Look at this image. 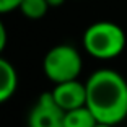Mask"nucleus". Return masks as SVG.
I'll list each match as a JSON object with an SVG mask.
<instances>
[{"instance_id":"nucleus-9","label":"nucleus","mask_w":127,"mask_h":127,"mask_svg":"<svg viewBox=\"0 0 127 127\" xmlns=\"http://www.w3.org/2000/svg\"><path fill=\"white\" fill-rule=\"evenodd\" d=\"M21 0H0V15L2 13H10V11L20 8Z\"/></svg>"},{"instance_id":"nucleus-6","label":"nucleus","mask_w":127,"mask_h":127,"mask_svg":"<svg viewBox=\"0 0 127 127\" xmlns=\"http://www.w3.org/2000/svg\"><path fill=\"white\" fill-rule=\"evenodd\" d=\"M18 86V75L15 67L0 56V103H5L13 96Z\"/></svg>"},{"instance_id":"nucleus-7","label":"nucleus","mask_w":127,"mask_h":127,"mask_svg":"<svg viewBox=\"0 0 127 127\" xmlns=\"http://www.w3.org/2000/svg\"><path fill=\"white\" fill-rule=\"evenodd\" d=\"M98 124V119L88 109V106L65 111L64 116V127H96Z\"/></svg>"},{"instance_id":"nucleus-10","label":"nucleus","mask_w":127,"mask_h":127,"mask_svg":"<svg viewBox=\"0 0 127 127\" xmlns=\"http://www.w3.org/2000/svg\"><path fill=\"white\" fill-rule=\"evenodd\" d=\"M5 46H7V28H5L3 21L0 20V54L3 52Z\"/></svg>"},{"instance_id":"nucleus-4","label":"nucleus","mask_w":127,"mask_h":127,"mask_svg":"<svg viewBox=\"0 0 127 127\" xmlns=\"http://www.w3.org/2000/svg\"><path fill=\"white\" fill-rule=\"evenodd\" d=\"M65 111L56 103L52 91L42 93L37 98V103L33 106L28 116L30 127H64Z\"/></svg>"},{"instance_id":"nucleus-1","label":"nucleus","mask_w":127,"mask_h":127,"mask_svg":"<svg viewBox=\"0 0 127 127\" xmlns=\"http://www.w3.org/2000/svg\"><path fill=\"white\" fill-rule=\"evenodd\" d=\"M86 106L99 124L116 126L127 117V82L111 68H99L86 80Z\"/></svg>"},{"instance_id":"nucleus-5","label":"nucleus","mask_w":127,"mask_h":127,"mask_svg":"<svg viewBox=\"0 0 127 127\" xmlns=\"http://www.w3.org/2000/svg\"><path fill=\"white\" fill-rule=\"evenodd\" d=\"M52 96L64 111L82 108V106H86V85L80 83L78 80L56 83Z\"/></svg>"},{"instance_id":"nucleus-2","label":"nucleus","mask_w":127,"mask_h":127,"mask_svg":"<svg viewBox=\"0 0 127 127\" xmlns=\"http://www.w3.org/2000/svg\"><path fill=\"white\" fill-rule=\"evenodd\" d=\"M126 33L112 21H96L86 28L83 34V47L96 59H114L126 47Z\"/></svg>"},{"instance_id":"nucleus-8","label":"nucleus","mask_w":127,"mask_h":127,"mask_svg":"<svg viewBox=\"0 0 127 127\" xmlns=\"http://www.w3.org/2000/svg\"><path fill=\"white\" fill-rule=\"evenodd\" d=\"M49 8L47 0H21L18 10L30 20H39L47 13Z\"/></svg>"},{"instance_id":"nucleus-11","label":"nucleus","mask_w":127,"mask_h":127,"mask_svg":"<svg viewBox=\"0 0 127 127\" xmlns=\"http://www.w3.org/2000/svg\"><path fill=\"white\" fill-rule=\"evenodd\" d=\"M49 7H60V5L65 3V0H47Z\"/></svg>"},{"instance_id":"nucleus-3","label":"nucleus","mask_w":127,"mask_h":127,"mask_svg":"<svg viewBox=\"0 0 127 127\" xmlns=\"http://www.w3.org/2000/svg\"><path fill=\"white\" fill-rule=\"evenodd\" d=\"M83 67L82 56L73 46L59 44L49 49L42 60L44 73L51 82L64 83L68 80H77Z\"/></svg>"},{"instance_id":"nucleus-12","label":"nucleus","mask_w":127,"mask_h":127,"mask_svg":"<svg viewBox=\"0 0 127 127\" xmlns=\"http://www.w3.org/2000/svg\"><path fill=\"white\" fill-rule=\"evenodd\" d=\"M96 127H114V126H109V124H98Z\"/></svg>"}]
</instances>
